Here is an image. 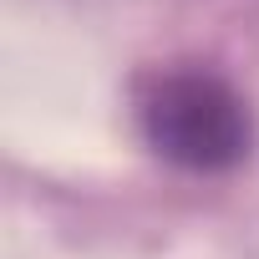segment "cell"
Segmentation results:
<instances>
[{
  "instance_id": "obj_1",
  "label": "cell",
  "mask_w": 259,
  "mask_h": 259,
  "mask_svg": "<svg viewBox=\"0 0 259 259\" xmlns=\"http://www.w3.org/2000/svg\"><path fill=\"white\" fill-rule=\"evenodd\" d=\"M143 133L158 158L193 173H224L249 153V112L219 76L168 71L143 97Z\"/></svg>"
}]
</instances>
